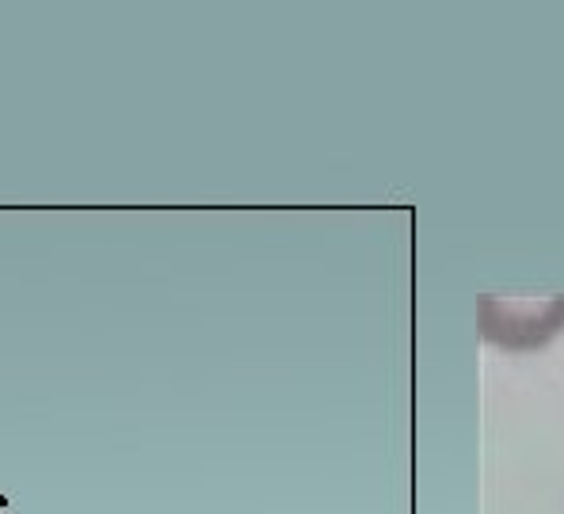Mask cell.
<instances>
[{"mask_svg": "<svg viewBox=\"0 0 564 514\" xmlns=\"http://www.w3.org/2000/svg\"><path fill=\"white\" fill-rule=\"evenodd\" d=\"M0 514H5V510H0Z\"/></svg>", "mask_w": 564, "mask_h": 514, "instance_id": "obj_2", "label": "cell"}, {"mask_svg": "<svg viewBox=\"0 0 564 514\" xmlns=\"http://www.w3.org/2000/svg\"><path fill=\"white\" fill-rule=\"evenodd\" d=\"M8 507V495H0V510H5Z\"/></svg>", "mask_w": 564, "mask_h": 514, "instance_id": "obj_1", "label": "cell"}]
</instances>
